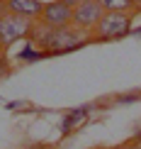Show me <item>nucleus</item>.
<instances>
[{"label":"nucleus","instance_id":"nucleus-1","mask_svg":"<svg viewBox=\"0 0 141 149\" xmlns=\"http://www.w3.org/2000/svg\"><path fill=\"white\" fill-rule=\"evenodd\" d=\"M34 34V42L44 49L46 54H63V52H73V49L83 47L85 44V32L76 29L73 24L68 27H58V29H51V27H44L41 24L39 29H32Z\"/></svg>","mask_w":141,"mask_h":149},{"label":"nucleus","instance_id":"nucleus-2","mask_svg":"<svg viewBox=\"0 0 141 149\" xmlns=\"http://www.w3.org/2000/svg\"><path fill=\"white\" fill-rule=\"evenodd\" d=\"M32 29H34V20H29V17L15 15L8 10L0 15V42H3V47H10L12 42L24 39Z\"/></svg>","mask_w":141,"mask_h":149},{"label":"nucleus","instance_id":"nucleus-3","mask_svg":"<svg viewBox=\"0 0 141 149\" xmlns=\"http://www.w3.org/2000/svg\"><path fill=\"white\" fill-rule=\"evenodd\" d=\"M131 32V15L129 12H102L100 22L95 24V34L100 39H119Z\"/></svg>","mask_w":141,"mask_h":149},{"label":"nucleus","instance_id":"nucleus-4","mask_svg":"<svg viewBox=\"0 0 141 149\" xmlns=\"http://www.w3.org/2000/svg\"><path fill=\"white\" fill-rule=\"evenodd\" d=\"M102 10L100 3L97 0H80V3L73 8V20L71 24L76 29H80V32H90V29H95V24L100 22L102 17Z\"/></svg>","mask_w":141,"mask_h":149},{"label":"nucleus","instance_id":"nucleus-5","mask_svg":"<svg viewBox=\"0 0 141 149\" xmlns=\"http://www.w3.org/2000/svg\"><path fill=\"white\" fill-rule=\"evenodd\" d=\"M39 20H41L44 27H51V29L68 27L71 20H73V10H71L66 3H61V0H54V3H46V5H44Z\"/></svg>","mask_w":141,"mask_h":149},{"label":"nucleus","instance_id":"nucleus-6","mask_svg":"<svg viewBox=\"0 0 141 149\" xmlns=\"http://www.w3.org/2000/svg\"><path fill=\"white\" fill-rule=\"evenodd\" d=\"M3 3H5V10L8 12L29 17V20H39L41 10H44V3L41 0H3Z\"/></svg>","mask_w":141,"mask_h":149},{"label":"nucleus","instance_id":"nucleus-7","mask_svg":"<svg viewBox=\"0 0 141 149\" xmlns=\"http://www.w3.org/2000/svg\"><path fill=\"white\" fill-rule=\"evenodd\" d=\"M90 110H93L90 105H80V108L68 110V113H66V117H63V122H61V132H63V134H68L71 130H76V127L85 120V117L90 115Z\"/></svg>","mask_w":141,"mask_h":149},{"label":"nucleus","instance_id":"nucleus-8","mask_svg":"<svg viewBox=\"0 0 141 149\" xmlns=\"http://www.w3.org/2000/svg\"><path fill=\"white\" fill-rule=\"evenodd\" d=\"M105 12H131L134 5L131 0H97Z\"/></svg>","mask_w":141,"mask_h":149},{"label":"nucleus","instance_id":"nucleus-9","mask_svg":"<svg viewBox=\"0 0 141 149\" xmlns=\"http://www.w3.org/2000/svg\"><path fill=\"white\" fill-rule=\"evenodd\" d=\"M44 56H49L44 49H36V47H32V44H27V47L20 52V59H22V61H36V59H44Z\"/></svg>","mask_w":141,"mask_h":149},{"label":"nucleus","instance_id":"nucleus-10","mask_svg":"<svg viewBox=\"0 0 141 149\" xmlns=\"http://www.w3.org/2000/svg\"><path fill=\"white\" fill-rule=\"evenodd\" d=\"M136 98H139L136 93H129V95H122V98H119V103H131V100H136Z\"/></svg>","mask_w":141,"mask_h":149},{"label":"nucleus","instance_id":"nucleus-11","mask_svg":"<svg viewBox=\"0 0 141 149\" xmlns=\"http://www.w3.org/2000/svg\"><path fill=\"white\" fill-rule=\"evenodd\" d=\"M61 3H66V5H68V8L73 10V8H76V5H78V3H80V0H61Z\"/></svg>","mask_w":141,"mask_h":149},{"label":"nucleus","instance_id":"nucleus-12","mask_svg":"<svg viewBox=\"0 0 141 149\" xmlns=\"http://www.w3.org/2000/svg\"><path fill=\"white\" fill-rule=\"evenodd\" d=\"M131 5H134V10H141V0H131Z\"/></svg>","mask_w":141,"mask_h":149},{"label":"nucleus","instance_id":"nucleus-13","mask_svg":"<svg viewBox=\"0 0 141 149\" xmlns=\"http://www.w3.org/2000/svg\"><path fill=\"white\" fill-rule=\"evenodd\" d=\"M3 12H5V3H3V0H0V15H3Z\"/></svg>","mask_w":141,"mask_h":149},{"label":"nucleus","instance_id":"nucleus-14","mask_svg":"<svg viewBox=\"0 0 141 149\" xmlns=\"http://www.w3.org/2000/svg\"><path fill=\"white\" fill-rule=\"evenodd\" d=\"M3 49H5V47H3V42H0V52H3Z\"/></svg>","mask_w":141,"mask_h":149},{"label":"nucleus","instance_id":"nucleus-15","mask_svg":"<svg viewBox=\"0 0 141 149\" xmlns=\"http://www.w3.org/2000/svg\"><path fill=\"white\" fill-rule=\"evenodd\" d=\"M136 34H141V29H139V32H136Z\"/></svg>","mask_w":141,"mask_h":149}]
</instances>
